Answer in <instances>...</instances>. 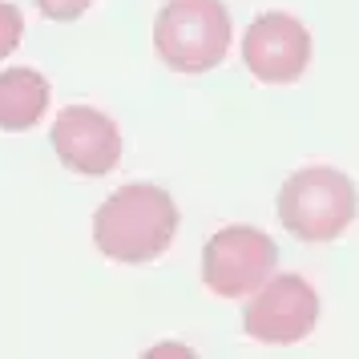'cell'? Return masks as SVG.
Returning <instances> with one entry per match:
<instances>
[{"instance_id":"1","label":"cell","mask_w":359,"mask_h":359,"mask_svg":"<svg viewBox=\"0 0 359 359\" xmlns=\"http://www.w3.org/2000/svg\"><path fill=\"white\" fill-rule=\"evenodd\" d=\"M178 202L154 182H130L93 214V243L114 262H154L178 234Z\"/></svg>"},{"instance_id":"2","label":"cell","mask_w":359,"mask_h":359,"mask_svg":"<svg viewBox=\"0 0 359 359\" xmlns=\"http://www.w3.org/2000/svg\"><path fill=\"white\" fill-rule=\"evenodd\" d=\"M275 214L299 243H335L359 214V190L335 165H303L278 186Z\"/></svg>"},{"instance_id":"3","label":"cell","mask_w":359,"mask_h":359,"mask_svg":"<svg viewBox=\"0 0 359 359\" xmlns=\"http://www.w3.org/2000/svg\"><path fill=\"white\" fill-rule=\"evenodd\" d=\"M230 33L222 0H165L154 17V53L174 73H210L226 61Z\"/></svg>"},{"instance_id":"4","label":"cell","mask_w":359,"mask_h":359,"mask_svg":"<svg viewBox=\"0 0 359 359\" xmlns=\"http://www.w3.org/2000/svg\"><path fill=\"white\" fill-rule=\"evenodd\" d=\"M278 246L275 238L259 226H234L214 230L202 246V283L218 299H246L275 275Z\"/></svg>"},{"instance_id":"5","label":"cell","mask_w":359,"mask_h":359,"mask_svg":"<svg viewBox=\"0 0 359 359\" xmlns=\"http://www.w3.org/2000/svg\"><path fill=\"white\" fill-rule=\"evenodd\" d=\"M243 307V331L250 339L271 343V347H291L311 339L319 323V291L303 275H271Z\"/></svg>"},{"instance_id":"6","label":"cell","mask_w":359,"mask_h":359,"mask_svg":"<svg viewBox=\"0 0 359 359\" xmlns=\"http://www.w3.org/2000/svg\"><path fill=\"white\" fill-rule=\"evenodd\" d=\"M49 146L61 165L81 178H101L121 162V130L93 105H65L49 130Z\"/></svg>"},{"instance_id":"7","label":"cell","mask_w":359,"mask_h":359,"mask_svg":"<svg viewBox=\"0 0 359 359\" xmlns=\"http://www.w3.org/2000/svg\"><path fill=\"white\" fill-rule=\"evenodd\" d=\"M243 61L262 85H291L311 65V33L291 13H262L243 36Z\"/></svg>"},{"instance_id":"8","label":"cell","mask_w":359,"mask_h":359,"mask_svg":"<svg viewBox=\"0 0 359 359\" xmlns=\"http://www.w3.org/2000/svg\"><path fill=\"white\" fill-rule=\"evenodd\" d=\"M53 89L49 81L29 65H13L0 73V130L4 133H25L49 109Z\"/></svg>"},{"instance_id":"9","label":"cell","mask_w":359,"mask_h":359,"mask_svg":"<svg viewBox=\"0 0 359 359\" xmlns=\"http://www.w3.org/2000/svg\"><path fill=\"white\" fill-rule=\"evenodd\" d=\"M20 36H25V17H20V8L8 4V0H0V61H4L8 53H17Z\"/></svg>"},{"instance_id":"10","label":"cell","mask_w":359,"mask_h":359,"mask_svg":"<svg viewBox=\"0 0 359 359\" xmlns=\"http://www.w3.org/2000/svg\"><path fill=\"white\" fill-rule=\"evenodd\" d=\"M89 4L93 0H36L41 17H49V20H77L89 13Z\"/></svg>"}]
</instances>
